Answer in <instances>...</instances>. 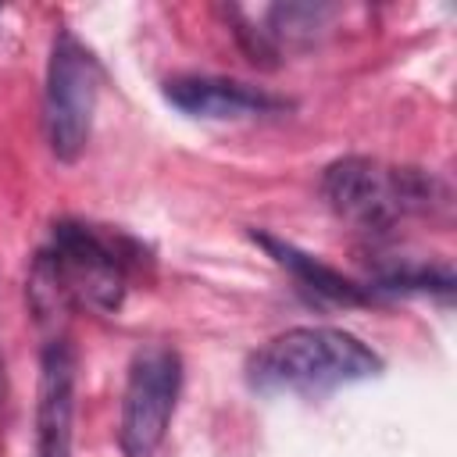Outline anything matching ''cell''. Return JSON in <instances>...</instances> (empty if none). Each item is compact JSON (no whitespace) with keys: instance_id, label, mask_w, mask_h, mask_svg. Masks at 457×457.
<instances>
[{"instance_id":"cell-1","label":"cell","mask_w":457,"mask_h":457,"mask_svg":"<svg viewBox=\"0 0 457 457\" xmlns=\"http://www.w3.org/2000/svg\"><path fill=\"white\" fill-rule=\"evenodd\" d=\"M132 275V246L86 221H54L50 243L29 271V296L39 318L71 307L118 311Z\"/></svg>"},{"instance_id":"cell-2","label":"cell","mask_w":457,"mask_h":457,"mask_svg":"<svg viewBox=\"0 0 457 457\" xmlns=\"http://www.w3.org/2000/svg\"><path fill=\"white\" fill-rule=\"evenodd\" d=\"M321 196L336 218L368 236H386L407 218H450L453 207V193L436 171L375 157L332 161L321 175Z\"/></svg>"},{"instance_id":"cell-3","label":"cell","mask_w":457,"mask_h":457,"mask_svg":"<svg viewBox=\"0 0 457 457\" xmlns=\"http://www.w3.org/2000/svg\"><path fill=\"white\" fill-rule=\"evenodd\" d=\"M382 357L353 332L328 325H300L268 339L246 361V382L264 396H325L332 389L375 378Z\"/></svg>"},{"instance_id":"cell-4","label":"cell","mask_w":457,"mask_h":457,"mask_svg":"<svg viewBox=\"0 0 457 457\" xmlns=\"http://www.w3.org/2000/svg\"><path fill=\"white\" fill-rule=\"evenodd\" d=\"M96 96H100V61L75 32L61 29L50 46L46 93H43L46 143L57 161L71 164L82 157L93 132Z\"/></svg>"},{"instance_id":"cell-5","label":"cell","mask_w":457,"mask_h":457,"mask_svg":"<svg viewBox=\"0 0 457 457\" xmlns=\"http://www.w3.org/2000/svg\"><path fill=\"white\" fill-rule=\"evenodd\" d=\"M182 389V357L171 346H146L132 357L125 393L118 446L121 457H157Z\"/></svg>"},{"instance_id":"cell-6","label":"cell","mask_w":457,"mask_h":457,"mask_svg":"<svg viewBox=\"0 0 457 457\" xmlns=\"http://www.w3.org/2000/svg\"><path fill=\"white\" fill-rule=\"evenodd\" d=\"M75 350L68 339H50L39 353L36 389V457H71L75 421Z\"/></svg>"},{"instance_id":"cell-7","label":"cell","mask_w":457,"mask_h":457,"mask_svg":"<svg viewBox=\"0 0 457 457\" xmlns=\"http://www.w3.org/2000/svg\"><path fill=\"white\" fill-rule=\"evenodd\" d=\"M164 96L193 118H207V121H236V118H261V114H275L286 111L289 100L275 96L268 89L236 82V79H211V75H186V79H171L164 86Z\"/></svg>"},{"instance_id":"cell-8","label":"cell","mask_w":457,"mask_h":457,"mask_svg":"<svg viewBox=\"0 0 457 457\" xmlns=\"http://www.w3.org/2000/svg\"><path fill=\"white\" fill-rule=\"evenodd\" d=\"M250 236H253V243H261L282 268H289L293 278H296L303 289H311L314 296H321V300H328V303H343V307H364V303H375L371 286H361V282L346 278L343 271L321 264L318 257L296 250L293 243L275 239V236H268V232H250Z\"/></svg>"},{"instance_id":"cell-9","label":"cell","mask_w":457,"mask_h":457,"mask_svg":"<svg viewBox=\"0 0 457 457\" xmlns=\"http://www.w3.org/2000/svg\"><path fill=\"white\" fill-rule=\"evenodd\" d=\"M332 7L328 4H275L268 7V43L282 54V46H311L318 39V32L328 25Z\"/></svg>"},{"instance_id":"cell-10","label":"cell","mask_w":457,"mask_h":457,"mask_svg":"<svg viewBox=\"0 0 457 457\" xmlns=\"http://www.w3.org/2000/svg\"><path fill=\"white\" fill-rule=\"evenodd\" d=\"M371 293H453V268L432 261H386L375 268Z\"/></svg>"},{"instance_id":"cell-11","label":"cell","mask_w":457,"mask_h":457,"mask_svg":"<svg viewBox=\"0 0 457 457\" xmlns=\"http://www.w3.org/2000/svg\"><path fill=\"white\" fill-rule=\"evenodd\" d=\"M7 396V371H4V357H0V403Z\"/></svg>"}]
</instances>
